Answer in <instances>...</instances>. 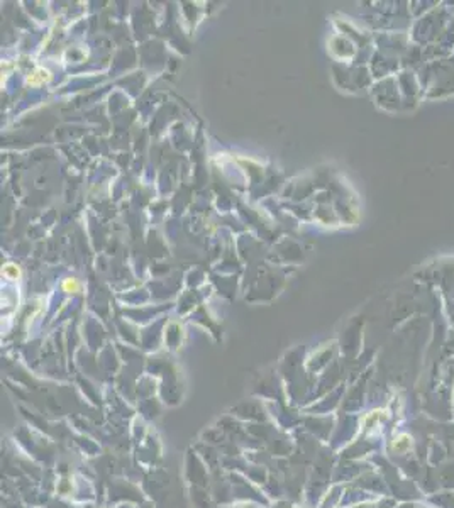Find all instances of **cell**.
I'll return each mask as SVG.
<instances>
[{"label":"cell","instance_id":"obj_1","mask_svg":"<svg viewBox=\"0 0 454 508\" xmlns=\"http://www.w3.org/2000/svg\"><path fill=\"white\" fill-rule=\"evenodd\" d=\"M63 287H65L66 292H71V290H73V292H77V290H78V283L75 282L73 278H70V280H66V282L63 283Z\"/></svg>","mask_w":454,"mask_h":508}]
</instances>
